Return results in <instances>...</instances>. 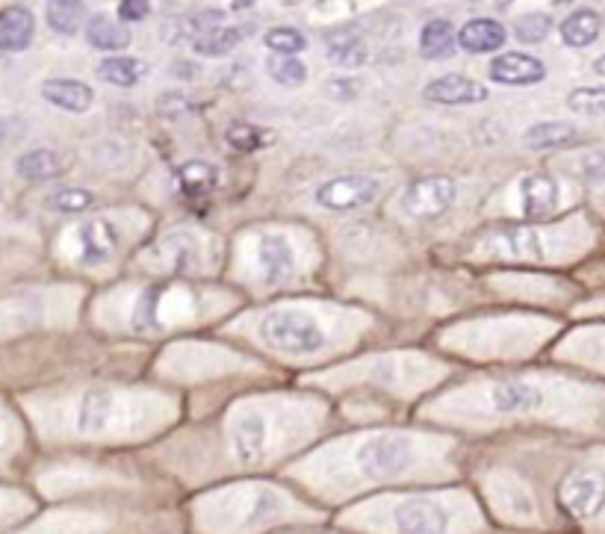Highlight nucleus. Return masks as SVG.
<instances>
[{
    "label": "nucleus",
    "instance_id": "3",
    "mask_svg": "<svg viewBox=\"0 0 605 534\" xmlns=\"http://www.w3.org/2000/svg\"><path fill=\"white\" fill-rule=\"evenodd\" d=\"M360 526L384 534H475L473 523H461L455 502L437 493H405L381 508L370 505Z\"/></svg>",
    "mask_w": 605,
    "mask_h": 534
},
{
    "label": "nucleus",
    "instance_id": "10",
    "mask_svg": "<svg viewBox=\"0 0 605 534\" xmlns=\"http://www.w3.org/2000/svg\"><path fill=\"white\" fill-rule=\"evenodd\" d=\"M378 195V180L367 175H339L325 180L317 190V204L325 210H360L375 201Z\"/></svg>",
    "mask_w": 605,
    "mask_h": 534
},
{
    "label": "nucleus",
    "instance_id": "25",
    "mask_svg": "<svg viewBox=\"0 0 605 534\" xmlns=\"http://www.w3.org/2000/svg\"><path fill=\"white\" fill-rule=\"evenodd\" d=\"M455 45H458V36L452 30V24L446 18H434L428 21L422 33H420V51L425 59H443V56H452L455 54Z\"/></svg>",
    "mask_w": 605,
    "mask_h": 534
},
{
    "label": "nucleus",
    "instance_id": "11",
    "mask_svg": "<svg viewBox=\"0 0 605 534\" xmlns=\"http://www.w3.org/2000/svg\"><path fill=\"white\" fill-rule=\"evenodd\" d=\"M257 263L263 272V281H266L269 287L287 283L296 272L293 245H289L287 237H281V233H263V237L257 240Z\"/></svg>",
    "mask_w": 605,
    "mask_h": 534
},
{
    "label": "nucleus",
    "instance_id": "13",
    "mask_svg": "<svg viewBox=\"0 0 605 534\" xmlns=\"http://www.w3.org/2000/svg\"><path fill=\"white\" fill-rule=\"evenodd\" d=\"M490 80L502 86H535L547 77V66L537 56L528 54H502L490 62Z\"/></svg>",
    "mask_w": 605,
    "mask_h": 534
},
{
    "label": "nucleus",
    "instance_id": "30",
    "mask_svg": "<svg viewBox=\"0 0 605 534\" xmlns=\"http://www.w3.org/2000/svg\"><path fill=\"white\" fill-rule=\"evenodd\" d=\"M224 142L236 148V151H260V148L272 142V133L248 121H231L228 130H224Z\"/></svg>",
    "mask_w": 605,
    "mask_h": 534
},
{
    "label": "nucleus",
    "instance_id": "37",
    "mask_svg": "<svg viewBox=\"0 0 605 534\" xmlns=\"http://www.w3.org/2000/svg\"><path fill=\"white\" fill-rule=\"evenodd\" d=\"M567 107L579 116H605V89H597V86L576 89L567 98Z\"/></svg>",
    "mask_w": 605,
    "mask_h": 534
},
{
    "label": "nucleus",
    "instance_id": "23",
    "mask_svg": "<svg viewBox=\"0 0 605 534\" xmlns=\"http://www.w3.org/2000/svg\"><path fill=\"white\" fill-rule=\"evenodd\" d=\"M602 18L594 9H576L573 15H567L561 24V39L570 47H588L600 39Z\"/></svg>",
    "mask_w": 605,
    "mask_h": 534
},
{
    "label": "nucleus",
    "instance_id": "45",
    "mask_svg": "<svg viewBox=\"0 0 605 534\" xmlns=\"http://www.w3.org/2000/svg\"><path fill=\"white\" fill-rule=\"evenodd\" d=\"M0 517H4V496H0Z\"/></svg>",
    "mask_w": 605,
    "mask_h": 534
},
{
    "label": "nucleus",
    "instance_id": "7",
    "mask_svg": "<svg viewBox=\"0 0 605 534\" xmlns=\"http://www.w3.org/2000/svg\"><path fill=\"white\" fill-rule=\"evenodd\" d=\"M74 431L83 434V437H100V434H110L119 428L121 422V407L116 393L110 387H89L80 402L74 405Z\"/></svg>",
    "mask_w": 605,
    "mask_h": 534
},
{
    "label": "nucleus",
    "instance_id": "16",
    "mask_svg": "<svg viewBox=\"0 0 605 534\" xmlns=\"http://www.w3.org/2000/svg\"><path fill=\"white\" fill-rule=\"evenodd\" d=\"M487 252L502 260H540L544 245L540 233L528 228H502L487 240Z\"/></svg>",
    "mask_w": 605,
    "mask_h": 534
},
{
    "label": "nucleus",
    "instance_id": "15",
    "mask_svg": "<svg viewBox=\"0 0 605 534\" xmlns=\"http://www.w3.org/2000/svg\"><path fill=\"white\" fill-rule=\"evenodd\" d=\"M558 207V183L552 175L535 171L520 180V210L526 219H547Z\"/></svg>",
    "mask_w": 605,
    "mask_h": 534
},
{
    "label": "nucleus",
    "instance_id": "21",
    "mask_svg": "<svg viewBox=\"0 0 605 534\" xmlns=\"http://www.w3.org/2000/svg\"><path fill=\"white\" fill-rule=\"evenodd\" d=\"M157 257H160V266L166 272H186V269H195L201 263V252H198V242L193 233H169V237H162L160 245H157Z\"/></svg>",
    "mask_w": 605,
    "mask_h": 534
},
{
    "label": "nucleus",
    "instance_id": "46",
    "mask_svg": "<svg viewBox=\"0 0 605 534\" xmlns=\"http://www.w3.org/2000/svg\"><path fill=\"white\" fill-rule=\"evenodd\" d=\"M499 4H502V6H508V4H511V0H499Z\"/></svg>",
    "mask_w": 605,
    "mask_h": 534
},
{
    "label": "nucleus",
    "instance_id": "36",
    "mask_svg": "<svg viewBox=\"0 0 605 534\" xmlns=\"http://www.w3.org/2000/svg\"><path fill=\"white\" fill-rule=\"evenodd\" d=\"M263 42H266L272 54H289V56H296L308 47V39L296 27H272L263 36Z\"/></svg>",
    "mask_w": 605,
    "mask_h": 534
},
{
    "label": "nucleus",
    "instance_id": "41",
    "mask_svg": "<svg viewBox=\"0 0 605 534\" xmlns=\"http://www.w3.org/2000/svg\"><path fill=\"white\" fill-rule=\"evenodd\" d=\"M186 109V101L181 95H162L160 98V113H166V116H178V113H183Z\"/></svg>",
    "mask_w": 605,
    "mask_h": 534
},
{
    "label": "nucleus",
    "instance_id": "34",
    "mask_svg": "<svg viewBox=\"0 0 605 534\" xmlns=\"http://www.w3.org/2000/svg\"><path fill=\"white\" fill-rule=\"evenodd\" d=\"M160 298H162V290H148L140 304H136V313H133V328L140 334H157L162 328L160 322Z\"/></svg>",
    "mask_w": 605,
    "mask_h": 534
},
{
    "label": "nucleus",
    "instance_id": "44",
    "mask_svg": "<svg viewBox=\"0 0 605 534\" xmlns=\"http://www.w3.org/2000/svg\"><path fill=\"white\" fill-rule=\"evenodd\" d=\"M245 4H248V0H236V4H234V9H243Z\"/></svg>",
    "mask_w": 605,
    "mask_h": 534
},
{
    "label": "nucleus",
    "instance_id": "40",
    "mask_svg": "<svg viewBox=\"0 0 605 534\" xmlns=\"http://www.w3.org/2000/svg\"><path fill=\"white\" fill-rule=\"evenodd\" d=\"M328 92H331L337 101H351L358 95V83L355 80H331L328 83Z\"/></svg>",
    "mask_w": 605,
    "mask_h": 534
},
{
    "label": "nucleus",
    "instance_id": "9",
    "mask_svg": "<svg viewBox=\"0 0 605 534\" xmlns=\"http://www.w3.org/2000/svg\"><path fill=\"white\" fill-rule=\"evenodd\" d=\"M455 192L458 190L452 178L432 175V178L413 180L408 186L405 198H402V207H405V213L413 219H437L455 204Z\"/></svg>",
    "mask_w": 605,
    "mask_h": 534
},
{
    "label": "nucleus",
    "instance_id": "4",
    "mask_svg": "<svg viewBox=\"0 0 605 534\" xmlns=\"http://www.w3.org/2000/svg\"><path fill=\"white\" fill-rule=\"evenodd\" d=\"M224 446H228V457L234 467H263L275 455V446H278L275 419L263 407H239L228 419V428H224Z\"/></svg>",
    "mask_w": 605,
    "mask_h": 534
},
{
    "label": "nucleus",
    "instance_id": "31",
    "mask_svg": "<svg viewBox=\"0 0 605 534\" xmlns=\"http://www.w3.org/2000/svg\"><path fill=\"white\" fill-rule=\"evenodd\" d=\"M181 190L186 195H207L213 186L219 183V169L210 166V163H201V159H195V163H186L181 169Z\"/></svg>",
    "mask_w": 605,
    "mask_h": 534
},
{
    "label": "nucleus",
    "instance_id": "47",
    "mask_svg": "<svg viewBox=\"0 0 605 534\" xmlns=\"http://www.w3.org/2000/svg\"><path fill=\"white\" fill-rule=\"evenodd\" d=\"M287 4H298V0H287Z\"/></svg>",
    "mask_w": 605,
    "mask_h": 534
},
{
    "label": "nucleus",
    "instance_id": "38",
    "mask_svg": "<svg viewBox=\"0 0 605 534\" xmlns=\"http://www.w3.org/2000/svg\"><path fill=\"white\" fill-rule=\"evenodd\" d=\"M588 183H605V154L590 151L582 157V171H579Z\"/></svg>",
    "mask_w": 605,
    "mask_h": 534
},
{
    "label": "nucleus",
    "instance_id": "19",
    "mask_svg": "<svg viewBox=\"0 0 605 534\" xmlns=\"http://www.w3.org/2000/svg\"><path fill=\"white\" fill-rule=\"evenodd\" d=\"M508 33L502 27L499 21L494 18H475V21H466L464 27L458 30V45L464 47L466 54H490V51H499L502 45H506Z\"/></svg>",
    "mask_w": 605,
    "mask_h": 534
},
{
    "label": "nucleus",
    "instance_id": "12",
    "mask_svg": "<svg viewBox=\"0 0 605 534\" xmlns=\"http://www.w3.org/2000/svg\"><path fill=\"white\" fill-rule=\"evenodd\" d=\"M78 245H80V263L86 266L107 263L119 248V228L110 219H89L78 228Z\"/></svg>",
    "mask_w": 605,
    "mask_h": 534
},
{
    "label": "nucleus",
    "instance_id": "27",
    "mask_svg": "<svg viewBox=\"0 0 605 534\" xmlns=\"http://www.w3.org/2000/svg\"><path fill=\"white\" fill-rule=\"evenodd\" d=\"M45 15H47V27L54 33L74 36L83 24L86 6H83V0H47Z\"/></svg>",
    "mask_w": 605,
    "mask_h": 534
},
{
    "label": "nucleus",
    "instance_id": "29",
    "mask_svg": "<svg viewBox=\"0 0 605 534\" xmlns=\"http://www.w3.org/2000/svg\"><path fill=\"white\" fill-rule=\"evenodd\" d=\"M239 39H243V30L219 24V27H213L207 33H201L198 39H193V47L201 56H224L239 45Z\"/></svg>",
    "mask_w": 605,
    "mask_h": 534
},
{
    "label": "nucleus",
    "instance_id": "20",
    "mask_svg": "<svg viewBox=\"0 0 605 534\" xmlns=\"http://www.w3.org/2000/svg\"><path fill=\"white\" fill-rule=\"evenodd\" d=\"M325 56L339 68H360L370 59V51L358 33H351L349 27H337L325 33Z\"/></svg>",
    "mask_w": 605,
    "mask_h": 534
},
{
    "label": "nucleus",
    "instance_id": "26",
    "mask_svg": "<svg viewBox=\"0 0 605 534\" xmlns=\"http://www.w3.org/2000/svg\"><path fill=\"white\" fill-rule=\"evenodd\" d=\"M576 139V128L567 121H540L526 130L523 142L532 151H549V148H564Z\"/></svg>",
    "mask_w": 605,
    "mask_h": 534
},
{
    "label": "nucleus",
    "instance_id": "14",
    "mask_svg": "<svg viewBox=\"0 0 605 534\" xmlns=\"http://www.w3.org/2000/svg\"><path fill=\"white\" fill-rule=\"evenodd\" d=\"M425 101L446 104V107H464V104H482L487 101V89L464 74H446L425 86Z\"/></svg>",
    "mask_w": 605,
    "mask_h": 534
},
{
    "label": "nucleus",
    "instance_id": "24",
    "mask_svg": "<svg viewBox=\"0 0 605 534\" xmlns=\"http://www.w3.org/2000/svg\"><path fill=\"white\" fill-rule=\"evenodd\" d=\"M86 42L98 51H124L130 45V33L110 15H92L86 24Z\"/></svg>",
    "mask_w": 605,
    "mask_h": 534
},
{
    "label": "nucleus",
    "instance_id": "2",
    "mask_svg": "<svg viewBox=\"0 0 605 534\" xmlns=\"http://www.w3.org/2000/svg\"><path fill=\"white\" fill-rule=\"evenodd\" d=\"M296 502L275 484H245L210 502L204 511V529L213 534H255L293 519Z\"/></svg>",
    "mask_w": 605,
    "mask_h": 534
},
{
    "label": "nucleus",
    "instance_id": "33",
    "mask_svg": "<svg viewBox=\"0 0 605 534\" xmlns=\"http://www.w3.org/2000/svg\"><path fill=\"white\" fill-rule=\"evenodd\" d=\"M45 204L59 213H83L95 204V192L80 190V186H68V190H57L45 198Z\"/></svg>",
    "mask_w": 605,
    "mask_h": 534
},
{
    "label": "nucleus",
    "instance_id": "8",
    "mask_svg": "<svg viewBox=\"0 0 605 534\" xmlns=\"http://www.w3.org/2000/svg\"><path fill=\"white\" fill-rule=\"evenodd\" d=\"M547 405V393L532 381L511 378V381H496L487 390V407L494 416L511 419V416H532Z\"/></svg>",
    "mask_w": 605,
    "mask_h": 534
},
{
    "label": "nucleus",
    "instance_id": "22",
    "mask_svg": "<svg viewBox=\"0 0 605 534\" xmlns=\"http://www.w3.org/2000/svg\"><path fill=\"white\" fill-rule=\"evenodd\" d=\"M68 159L62 157L54 148H33V151L21 154L16 171L24 180H54L59 175H66Z\"/></svg>",
    "mask_w": 605,
    "mask_h": 534
},
{
    "label": "nucleus",
    "instance_id": "1",
    "mask_svg": "<svg viewBox=\"0 0 605 534\" xmlns=\"http://www.w3.org/2000/svg\"><path fill=\"white\" fill-rule=\"evenodd\" d=\"M428 446L411 431L399 428H378L363 434L360 440L343 455L346 478L367 481V484H390L399 478H411L422 467L432 464Z\"/></svg>",
    "mask_w": 605,
    "mask_h": 534
},
{
    "label": "nucleus",
    "instance_id": "5",
    "mask_svg": "<svg viewBox=\"0 0 605 534\" xmlns=\"http://www.w3.org/2000/svg\"><path fill=\"white\" fill-rule=\"evenodd\" d=\"M552 502L570 523H594L605 514V469L594 464L570 467L556 481Z\"/></svg>",
    "mask_w": 605,
    "mask_h": 534
},
{
    "label": "nucleus",
    "instance_id": "28",
    "mask_svg": "<svg viewBox=\"0 0 605 534\" xmlns=\"http://www.w3.org/2000/svg\"><path fill=\"white\" fill-rule=\"evenodd\" d=\"M142 74H145V62L133 59V56H110L98 66V77L110 86H121V89L136 86Z\"/></svg>",
    "mask_w": 605,
    "mask_h": 534
},
{
    "label": "nucleus",
    "instance_id": "18",
    "mask_svg": "<svg viewBox=\"0 0 605 534\" xmlns=\"http://www.w3.org/2000/svg\"><path fill=\"white\" fill-rule=\"evenodd\" d=\"M42 98L47 104H54L57 109H66V113H86V109H92L95 104L92 86H86L80 80H66V77L45 80Z\"/></svg>",
    "mask_w": 605,
    "mask_h": 534
},
{
    "label": "nucleus",
    "instance_id": "17",
    "mask_svg": "<svg viewBox=\"0 0 605 534\" xmlns=\"http://www.w3.org/2000/svg\"><path fill=\"white\" fill-rule=\"evenodd\" d=\"M33 36H36V18L27 6L0 9V51L4 54L27 51Z\"/></svg>",
    "mask_w": 605,
    "mask_h": 534
},
{
    "label": "nucleus",
    "instance_id": "42",
    "mask_svg": "<svg viewBox=\"0 0 605 534\" xmlns=\"http://www.w3.org/2000/svg\"><path fill=\"white\" fill-rule=\"evenodd\" d=\"M594 71H597V74H602V77H605V54H602V56L594 62Z\"/></svg>",
    "mask_w": 605,
    "mask_h": 534
},
{
    "label": "nucleus",
    "instance_id": "39",
    "mask_svg": "<svg viewBox=\"0 0 605 534\" xmlns=\"http://www.w3.org/2000/svg\"><path fill=\"white\" fill-rule=\"evenodd\" d=\"M151 12V0H121L119 18L121 21H145Z\"/></svg>",
    "mask_w": 605,
    "mask_h": 534
},
{
    "label": "nucleus",
    "instance_id": "43",
    "mask_svg": "<svg viewBox=\"0 0 605 534\" xmlns=\"http://www.w3.org/2000/svg\"><path fill=\"white\" fill-rule=\"evenodd\" d=\"M289 534H325V531H313V529H296V531H289Z\"/></svg>",
    "mask_w": 605,
    "mask_h": 534
},
{
    "label": "nucleus",
    "instance_id": "6",
    "mask_svg": "<svg viewBox=\"0 0 605 534\" xmlns=\"http://www.w3.org/2000/svg\"><path fill=\"white\" fill-rule=\"evenodd\" d=\"M260 334L272 349L296 357L313 354L325 345V334L317 325V319L298 313V310H272V313L263 316Z\"/></svg>",
    "mask_w": 605,
    "mask_h": 534
},
{
    "label": "nucleus",
    "instance_id": "35",
    "mask_svg": "<svg viewBox=\"0 0 605 534\" xmlns=\"http://www.w3.org/2000/svg\"><path fill=\"white\" fill-rule=\"evenodd\" d=\"M549 30H552V18L544 15V12H526V15H520V18H516V24H514L516 39L526 42V45L544 42L547 36H549Z\"/></svg>",
    "mask_w": 605,
    "mask_h": 534
},
{
    "label": "nucleus",
    "instance_id": "32",
    "mask_svg": "<svg viewBox=\"0 0 605 534\" xmlns=\"http://www.w3.org/2000/svg\"><path fill=\"white\" fill-rule=\"evenodd\" d=\"M266 71H269V77L275 83L289 86V89H296V86H301L308 80V66L301 59L289 56V54H272L269 62H266Z\"/></svg>",
    "mask_w": 605,
    "mask_h": 534
}]
</instances>
